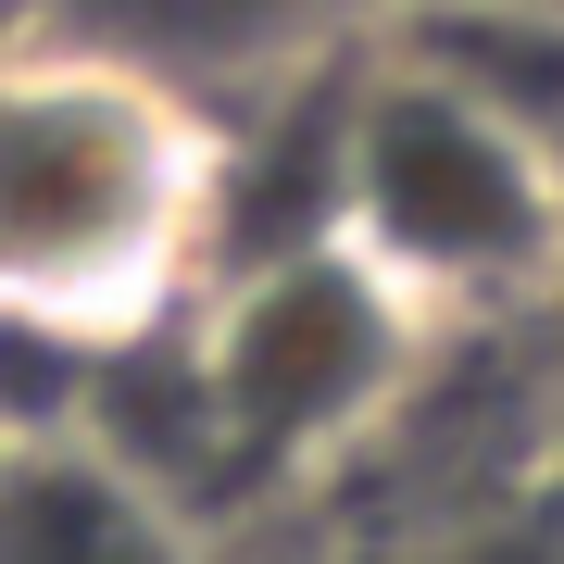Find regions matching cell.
Instances as JSON below:
<instances>
[{
	"instance_id": "obj_2",
	"label": "cell",
	"mask_w": 564,
	"mask_h": 564,
	"mask_svg": "<svg viewBox=\"0 0 564 564\" xmlns=\"http://www.w3.org/2000/svg\"><path fill=\"white\" fill-rule=\"evenodd\" d=\"M176 389V426L139 440L126 464L176 514L214 502H276V489H326L339 464L414 402L440 339L389 302L339 239H289L251 263H214V289L163 339H139Z\"/></svg>"
},
{
	"instance_id": "obj_3",
	"label": "cell",
	"mask_w": 564,
	"mask_h": 564,
	"mask_svg": "<svg viewBox=\"0 0 564 564\" xmlns=\"http://www.w3.org/2000/svg\"><path fill=\"white\" fill-rule=\"evenodd\" d=\"M326 239L426 339H477L564 302V163L477 76L364 13L339 76V151H326Z\"/></svg>"
},
{
	"instance_id": "obj_7",
	"label": "cell",
	"mask_w": 564,
	"mask_h": 564,
	"mask_svg": "<svg viewBox=\"0 0 564 564\" xmlns=\"http://www.w3.org/2000/svg\"><path fill=\"white\" fill-rule=\"evenodd\" d=\"M0 426H13V414H0Z\"/></svg>"
},
{
	"instance_id": "obj_5",
	"label": "cell",
	"mask_w": 564,
	"mask_h": 564,
	"mask_svg": "<svg viewBox=\"0 0 564 564\" xmlns=\"http://www.w3.org/2000/svg\"><path fill=\"white\" fill-rule=\"evenodd\" d=\"M25 25L139 51V63H163V76H188V88H239V76H263V63L326 39L314 0H25Z\"/></svg>"
},
{
	"instance_id": "obj_1",
	"label": "cell",
	"mask_w": 564,
	"mask_h": 564,
	"mask_svg": "<svg viewBox=\"0 0 564 564\" xmlns=\"http://www.w3.org/2000/svg\"><path fill=\"white\" fill-rule=\"evenodd\" d=\"M214 88L25 25L0 51V339L39 364H113L214 289Z\"/></svg>"
},
{
	"instance_id": "obj_4",
	"label": "cell",
	"mask_w": 564,
	"mask_h": 564,
	"mask_svg": "<svg viewBox=\"0 0 564 564\" xmlns=\"http://www.w3.org/2000/svg\"><path fill=\"white\" fill-rule=\"evenodd\" d=\"M0 564H214V527L176 514L76 414L0 426Z\"/></svg>"
},
{
	"instance_id": "obj_6",
	"label": "cell",
	"mask_w": 564,
	"mask_h": 564,
	"mask_svg": "<svg viewBox=\"0 0 564 564\" xmlns=\"http://www.w3.org/2000/svg\"><path fill=\"white\" fill-rule=\"evenodd\" d=\"M13 39H25V0H0V51H13Z\"/></svg>"
}]
</instances>
